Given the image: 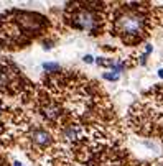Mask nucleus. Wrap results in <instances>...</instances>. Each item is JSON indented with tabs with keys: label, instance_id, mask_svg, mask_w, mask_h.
Here are the masks:
<instances>
[{
	"label": "nucleus",
	"instance_id": "1",
	"mask_svg": "<svg viewBox=\"0 0 163 166\" xmlns=\"http://www.w3.org/2000/svg\"><path fill=\"white\" fill-rule=\"evenodd\" d=\"M156 18L152 7L143 4H120L107 13V26L124 45H137L150 35Z\"/></svg>",
	"mask_w": 163,
	"mask_h": 166
},
{
	"label": "nucleus",
	"instance_id": "5",
	"mask_svg": "<svg viewBox=\"0 0 163 166\" xmlns=\"http://www.w3.org/2000/svg\"><path fill=\"white\" fill-rule=\"evenodd\" d=\"M120 78V74L119 72H104V79H107V81H117V79Z\"/></svg>",
	"mask_w": 163,
	"mask_h": 166
},
{
	"label": "nucleus",
	"instance_id": "7",
	"mask_svg": "<svg viewBox=\"0 0 163 166\" xmlns=\"http://www.w3.org/2000/svg\"><path fill=\"white\" fill-rule=\"evenodd\" d=\"M13 166H21V165H20L18 161H15V163H13Z\"/></svg>",
	"mask_w": 163,
	"mask_h": 166
},
{
	"label": "nucleus",
	"instance_id": "6",
	"mask_svg": "<svg viewBox=\"0 0 163 166\" xmlns=\"http://www.w3.org/2000/svg\"><path fill=\"white\" fill-rule=\"evenodd\" d=\"M92 61H94V58H92V56H91V54H86V56H84V63L91 64V63H92Z\"/></svg>",
	"mask_w": 163,
	"mask_h": 166
},
{
	"label": "nucleus",
	"instance_id": "8",
	"mask_svg": "<svg viewBox=\"0 0 163 166\" xmlns=\"http://www.w3.org/2000/svg\"><path fill=\"white\" fill-rule=\"evenodd\" d=\"M158 74H160V76H162V78H163V69H162V71H160V72H158Z\"/></svg>",
	"mask_w": 163,
	"mask_h": 166
},
{
	"label": "nucleus",
	"instance_id": "4",
	"mask_svg": "<svg viewBox=\"0 0 163 166\" xmlns=\"http://www.w3.org/2000/svg\"><path fill=\"white\" fill-rule=\"evenodd\" d=\"M43 69L48 71V72H56V71H59V66L56 63H45L43 64Z\"/></svg>",
	"mask_w": 163,
	"mask_h": 166
},
{
	"label": "nucleus",
	"instance_id": "2",
	"mask_svg": "<svg viewBox=\"0 0 163 166\" xmlns=\"http://www.w3.org/2000/svg\"><path fill=\"white\" fill-rule=\"evenodd\" d=\"M12 18H0V46L13 48V45H25L30 38L46 28L45 17L26 12H10Z\"/></svg>",
	"mask_w": 163,
	"mask_h": 166
},
{
	"label": "nucleus",
	"instance_id": "3",
	"mask_svg": "<svg viewBox=\"0 0 163 166\" xmlns=\"http://www.w3.org/2000/svg\"><path fill=\"white\" fill-rule=\"evenodd\" d=\"M104 4H69L66 8L68 25L89 35H101L107 26V7Z\"/></svg>",
	"mask_w": 163,
	"mask_h": 166
}]
</instances>
